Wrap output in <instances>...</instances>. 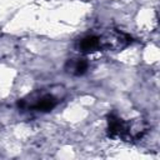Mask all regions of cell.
Returning a JSON list of instances; mask_svg holds the SVG:
<instances>
[{
	"mask_svg": "<svg viewBox=\"0 0 160 160\" xmlns=\"http://www.w3.org/2000/svg\"><path fill=\"white\" fill-rule=\"evenodd\" d=\"M64 89L61 86L58 90H36L32 94H29L26 98L21 99L18 105L21 109L26 110H35L41 112L51 111L64 98Z\"/></svg>",
	"mask_w": 160,
	"mask_h": 160,
	"instance_id": "obj_1",
	"label": "cell"
},
{
	"mask_svg": "<svg viewBox=\"0 0 160 160\" xmlns=\"http://www.w3.org/2000/svg\"><path fill=\"white\" fill-rule=\"evenodd\" d=\"M76 49L82 54H90L101 49V40L98 35H88L78 41Z\"/></svg>",
	"mask_w": 160,
	"mask_h": 160,
	"instance_id": "obj_2",
	"label": "cell"
},
{
	"mask_svg": "<svg viewBox=\"0 0 160 160\" xmlns=\"http://www.w3.org/2000/svg\"><path fill=\"white\" fill-rule=\"evenodd\" d=\"M88 66H89L88 61L85 59H80L79 58V59H71V60H69L66 62V65H65V70H66V72H69L71 75L80 76V75H82V74L86 72Z\"/></svg>",
	"mask_w": 160,
	"mask_h": 160,
	"instance_id": "obj_3",
	"label": "cell"
}]
</instances>
